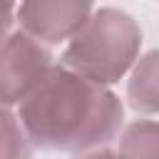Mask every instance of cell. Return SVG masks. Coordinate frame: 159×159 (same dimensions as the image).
I'll return each instance as SVG.
<instances>
[{
    "label": "cell",
    "mask_w": 159,
    "mask_h": 159,
    "mask_svg": "<svg viewBox=\"0 0 159 159\" xmlns=\"http://www.w3.org/2000/svg\"><path fill=\"white\" fill-rule=\"evenodd\" d=\"M17 119L32 147L47 152H97L109 144L124 122L122 99L62 65L17 104Z\"/></svg>",
    "instance_id": "cell-1"
},
{
    "label": "cell",
    "mask_w": 159,
    "mask_h": 159,
    "mask_svg": "<svg viewBox=\"0 0 159 159\" xmlns=\"http://www.w3.org/2000/svg\"><path fill=\"white\" fill-rule=\"evenodd\" d=\"M142 30L137 20L117 7H99L70 40L60 65L97 82L114 84L139 62Z\"/></svg>",
    "instance_id": "cell-2"
},
{
    "label": "cell",
    "mask_w": 159,
    "mask_h": 159,
    "mask_svg": "<svg viewBox=\"0 0 159 159\" xmlns=\"http://www.w3.org/2000/svg\"><path fill=\"white\" fill-rule=\"evenodd\" d=\"M52 52L47 45L27 35L25 30H15L2 40V60H0V82H2V104L10 109L30 97L42 80L52 70Z\"/></svg>",
    "instance_id": "cell-3"
},
{
    "label": "cell",
    "mask_w": 159,
    "mask_h": 159,
    "mask_svg": "<svg viewBox=\"0 0 159 159\" xmlns=\"http://www.w3.org/2000/svg\"><path fill=\"white\" fill-rule=\"evenodd\" d=\"M20 30L42 45H60L72 40L92 17L94 7L77 0H32L15 7Z\"/></svg>",
    "instance_id": "cell-4"
},
{
    "label": "cell",
    "mask_w": 159,
    "mask_h": 159,
    "mask_svg": "<svg viewBox=\"0 0 159 159\" xmlns=\"http://www.w3.org/2000/svg\"><path fill=\"white\" fill-rule=\"evenodd\" d=\"M127 99L139 114H159V50L147 52L134 65L127 82Z\"/></svg>",
    "instance_id": "cell-5"
},
{
    "label": "cell",
    "mask_w": 159,
    "mask_h": 159,
    "mask_svg": "<svg viewBox=\"0 0 159 159\" xmlns=\"http://www.w3.org/2000/svg\"><path fill=\"white\" fill-rule=\"evenodd\" d=\"M122 159H159V122L137 119L132 122L119 139Z\"/></svg>",
    "instance_id": "cell-6"
},
{
    "label": "cell",
    "mask_w": 159,
    "mask_h": 159,
    "mask_svg": "<svg viewBox=\"0 0 159 159\" xmlns=\"http://www.w3.org/2000/svg\"><path fill=\"white\" fill-rule=\"evenodd\" d=\"M2 132H5V144H2L5 159H32V142L22 129L17 114H12L7 107L2 109Z\"/></svg>",
    "instance_id": "cell-7"
},
{
    "label": "cell",
    "mask_w": 159,
    "mask_h": 159,
    "mask_svg": "<svg viewBox=\"0 0 159 159\" xmlns=\"http://www.w3.org/2000/svg\"><path fill=\"white\" fill-rule=\"evenodd\" d=\"M77 159H122L117 152H109V149H97V152H87Z\"/></svg>",
    "instance_id": "cell-8"
}]
</instances>
